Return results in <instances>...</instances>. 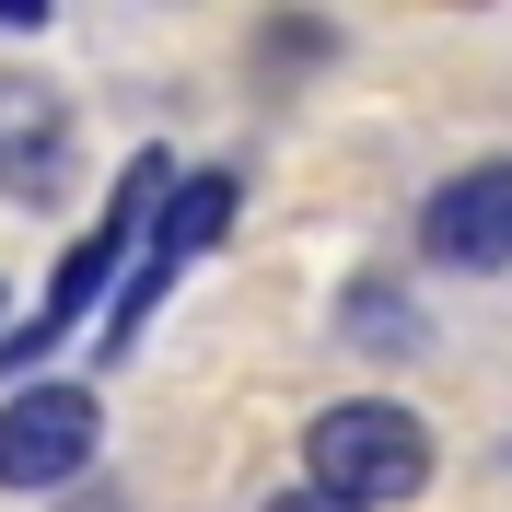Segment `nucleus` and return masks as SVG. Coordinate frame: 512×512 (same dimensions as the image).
Segmentation results:
<instances>
[{"instance_id":"8","label":"nucleus","mask_w":512,"mask_h":512,"mask_svg":"<svg viewBox=\"0 0 512 512\" xmlns=\"http://www.w3.org/2000/svg\"><path fill=\"white\" fill-rule=\"evenodd\" d=\"M0 303H12V280H0Z\"/></svg>"},{"instance_id":"5","label":"nucleus","mask_w":512,"mask_h":512,"mask_svg":"<svg viewBox=\"0 0 512 512\" xmlns=\"http://www.w3.org/2000/svg\"><path fill=\"white\" fill-rule=\"evenodd\" d=\"M419 256L431 268H512V163H466L419 198Z\"/></svg>"},{"instance_id":"4","label":"nucleus","mask_w":512,"mask_h":512,"mask_svg":"<svg viewBox=\"0 0 512 512\" xmlns=\"http://www.w3.org/2000/svg\"><path fill=\"white\" fill-rule=\"evenodd\" d=\"M70 163H82V117H70V94L35 82V70H0V198H12V210H59Z\"/></svg>"},{"instance_id":"6","label":"nucleus","mask_w":512,"mask_h":512,"mask_svg":"<svg viewBox=\"0 0 512 512\" xmlns=\"http://www.w3.org/2000/svg\"><path fill=\"white\" fill-rule=\"evenodd\" d=\"M350 338H384V350H408V338H419V315L396 303V291H350Z\"/></svg>"},{"instance_id":"7","label":"nucleus","mask_w":512,"mask_h":512,"mask_svg":"<svg viewBox=\"0 0 512 512\" xmlns=\"http://www.w3.org/2000/svg\"><path fill=\"white\" fill-rule=\"evenodd\" d=\"M268 512H350V501H326V489H280Z\"/></svg>"},{"instance_id":"1","label":"nucleus","mask_w":512,"mask_h":512,"mask_svg":"<svg viewBox=\"0 0 512 512\" xmlns=\"http://www.w3.org/2000/svg\"><path fill=\"white\" fill-rule=\"evenodd\" d=\"M303 466L326 489V501H350V512H384V501H419L431 489V419L396 408V396H338V408L303 431Z\"/></svg>"},{"instance_id":"3","label":"nucleus","mask_w":512,"mask_h":512,"mask_svg":"<svg viewBox=\"0 0 512 512\" xmlns=\"http://www.w3.org/2000/svg\"><path fill=\"white\" fill-rule=\"evenodd\" d=\"M105 443V408L82 384H12L0 396V489H70Z\"/></svg>"},{"instance_id":"2","label":"nucleus","mask_w":512,"mask_h":512,"mask_svg":"<svg viewBox=\"0 0 512 512\" xmlns=\"http://www.w3.org/2000/svg\"><path fill=\"white\" fill-rule=\"evenodd\" d=\"M233 175H175V187H163V210H152V233H140V256H128V280H117V303H105V350H128V338H140V326H152V303L163 291H175V268H187V256H210L233 233Z\"/></svg>"}]
</instances>
